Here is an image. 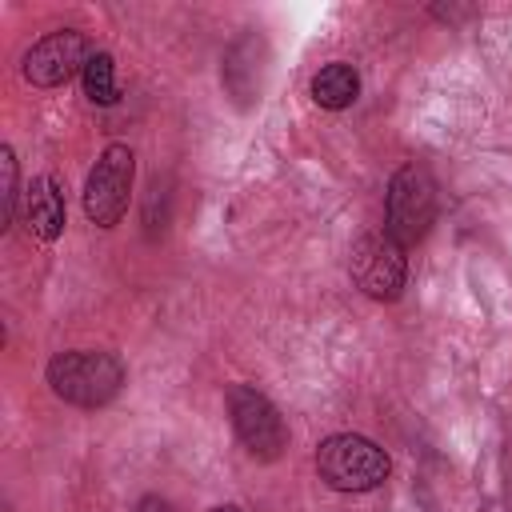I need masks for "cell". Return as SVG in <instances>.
<instances>
[{
    "label": "cell",
    "instance_id": "obj_10",
    "mask_svg": "<svg viewBox=\"0 0 512 512\" xmlns=\"http://www.w3.org/2000/svg\"><path fill=\"white\" fill-rule=\"evenodd\" d=\"M84 96L100 108L116 104L120 100V84H116V60L108 52H92V60L84 64Z\"/></svg>",
    "mask_w": 512,
    "mask_h": 512
},
{
    "label": "cell",
    "instance_id": "obj_7",
    "mask_svg": "<svg viewBox=\"0 0 512 512\" xmlns=\"http://www.w3.org/2000/svg\"><path fill=\"white\" fill-rule=\"evenodd\" d=\"M92 60V48L84 40V32L76 28H56L48 36H40L24 60H20V72L28 84L36 88H60L68 84L72 76H84V64Z\"/></svg>",
    "mask_w": 512,
    "mask_h": 512
},
{
    "label": "cell",
    "instance_id": "obj_13",
    "mask_svg": "<svg viewBox=\"0 0 512 512\" xmlns=\"http://www.w3.org/2000/svg\"><path fill=\"white\" fill-rule=\"evenodd\" d=\"M212 512H244L240 504H220V508H212Z\"/></svg>",
    "mask_w": 512,
    "mask_h": 512
},
{
    "label": "cell",
    "instance_id": "obj_2",
    "mask_svg": "<svg viewBox=\"0 0 512 512\" xmlns=\"http://www.w3.org/2000/svg\"><path fill=\"white\" fill-rule=\"evenodd\" d=\"M316 472L336 492H372L388 480V452L360 432H332L316 448Z\"/></svg>",
    "mask_w": 512,
    "mask_h": 512
},
{
    "label": "cell",
    "instance_id": "obj_5",
    "mask_svg": "<svg viewBox=\"0 0 512 512\" xmlns=\"http://www.w3.org/2000/svg\"><path fill=\"white\" fill-rule=\"evenodd\" d=\"M228 416H232V428L240 436V444L248 448V456L272 464L284 456L288 448V428H284V416L276 412V404L252 388V384H232L228 388Z\"/></svg>",
    "mask_w": 512,
    "mask_h": 512
},
{
    "label": "cell",
    "instance_id": "obj_9",
    "mask_svg": "<svg viewBox=\"0 0 512 512\" xmlns=\"http://www.w3.org/2000/svg\"><path fill=\"white\" fill-rule=\"evenodd\" d=\"M312 100L320 104V108H328V112H340V108H348L356 96H360V72L352 68V64H344V60H332V64H324L316 76H312Z\"/></svg>",
    "mask_w": 512,
    "mask_h": 512
},
{
    "label": "cell",
    "instance_id": "obj_3",
    "mask_svg": "<svg viewBox=\"0 0 512 512\" xmlns=\"http://www.w3.org/2000/svg\"><path fill=\"white\" fill-rule=\"evenodd\" d=\"M436 220V180L428 168L420 164H404L392 172L388 180V192H384V232L412 248L428 236Z\"/></svg>",
    "mask_w": 512,
    "mask_h": 512
},
{
    "label": "cell",
    "instance_id": "obj_4",
    "mask_svg": "<svg viewBox=\"0 0 512 512\" xmlns=\"http://www.w3.org/2000/svg\"><path fill=\"white\" fill-rule=\"evenodd\" d=\"M132 180H136V152L128 144H108L84 180V216L96 228H116L120 216L128 212Z\"/></svg>",
    "mask_w": 512,
    "mask_h": 512
},
{
    "label": "cell",
    "instance_id": "obj_6",
    "mask_svg": "<svg viewBox=\"0 0 512 512\" xmlns=\"http://www.w3.org/2000/svg\"><path fill=\"white\" fill-rule=\"evenodd\" d=\"M352 280L372 300H396L408 280V248L396 244L384 228L364 232L352 244Z\"/></svg>",
    "mask_w": 512,
    "mask_h": 512
},
{
    "label": "cell",
    "instance_id": "obj_12",
    "mask_svg": "<svg viewBox=\"0 0 512 512\" xmlns=\"http://www.w3.org/2000/svg\"><path fill=\"white\" fill-rule=\"evenodd\" d=\"M136 512H176V508H172L164 496H140V500H136Z\"/></svg>",
    "mask_w": 512,
    "mask_h": 512
},
{
    "label": "cell",
    "instance_id": "obj_8",
    "mask_svg": "<svg viewBox=\"0 0 512 512\" xmlns=\"http://www.w3.org/2000/svg\"><path fill=\"white\" fill-rule=\"evenodd\" d=\"M24 224L36 240L52 244L64 224H68V208H64V188L56 176H36L24 192Z\"/></svg>",
    "mask_w": 512,
    "mask_h": 512
},
{
    "label": "cell",
    "instance_id": "obj_11",
    "mask_svg": "<svg viewBox=\"0 0 512 512\" xmlns=\"http://www.w3.org/2000/svg\"><path fill=\"white\" fill-rule=\"evenodd\" d=\"M0 168H4V192H0V232H8L20 216V168H16V152L4 144L0 148Z\"/></svg>",
    "mask_w": 512,
    "mask_h": 512
},
{
    "label": "cell",
    "instance_id": "obj_1",
    "mask_svg": "<svg viewBox=\"0 0 512 512\" xmlns=\"http://www.w3.org/2000/svg\"><path fill=\"white\" fill-rule=\"evenodd\" d=\"M48 388L76 408H104L120 396L128 368L116 352L104 348H72V352H56L48 360Z\"/></svg>",
    "mask_w": 512,
    "mask_h": 512
}]
</instances>
